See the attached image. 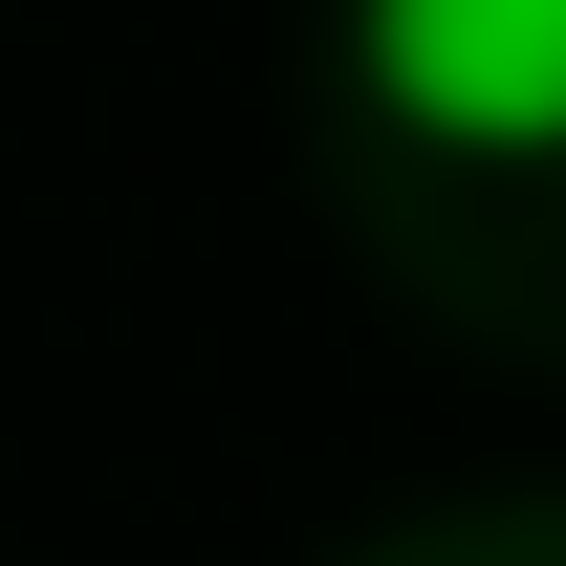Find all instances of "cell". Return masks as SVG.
Masks as SVG:
<instances>
[{
	"mask_svg": "<svg viewBox=\"0 0 566 566\" xmlns=\"http://www.w3.org/2000/svg\"><path fill=\"white\" fill-rule=\"evenodd\" d=\"M349 66L458 153H566V0H349Z\"/></svg>",
	"mask_w": 566,
	"mask_h": 566,
	"instance_id": "obj_1",
	"label": "cell"
}]
</instances>
